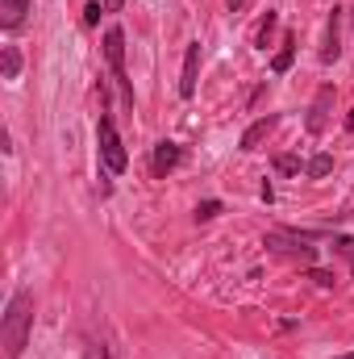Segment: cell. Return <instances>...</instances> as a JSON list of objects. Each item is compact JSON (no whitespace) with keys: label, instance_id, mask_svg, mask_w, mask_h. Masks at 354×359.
<instances>
[{"label":"cell","instance_id":"3957f363","mask_svg":"<svg viewBox=\"0 0 354 359\" xmlns=\"http://www.w3.org/2000/svg\"><path fill=\"white\" fill-rule=\"evenodd\" d=\"M267 247L275 251V255H288V259H300V264H313V247L304 243V238H296V234H267Z\"/></svg>","mask_w":354,"mask_h":359},{"label":"cell","instance_id":"7402d4cb","mask_svg":"<svg viewBox=\"0 0 354 359\" xmlns=\"http://www.w3.org/2000/svg\"><path fill=\"white\" fill-rule=\"evenodd\" d=\"M342 359H354V355H342Z\"/></svg>","mask_w":354,"mask_h":359},{"label":"cell","instance_id":"44dd1931","mask_svg":"<svg viewBox=\"0 0 354 359\" xmlns=\"http://www.w3.org/2000/svg\"><path fill=\"white\" fill-rule=\"evenodd\" d=\"M121 4H125V0H104V8H121Z\"/></svg>","mask_w":354,"mask_h":359},{"label":"cell","instance_id":"8992f818","mask_svg":"<svg viewBox=\"0 0 354 359\" xmlns=\"http://www.w3.org/2000/svg\"><path fill=\"white\" fill-rule=\"evenodd\" d=\"M196 76H200V42H192L187 55H183V76H179V96L183 100L196 92Z\"/></svg>","mask_w":354,"mask_h":359},{"label":"cell","instance_id":"277c9868","mask_svg":"<svg viewBox=\"0 0 354 359\" xmlns=\"http://www.w3.org/2000/svg\"><path fill=\"white\" fill-rule=\"evenodd\" d=\"M104 59H108L113 76H117V80H121V88H125V34H121L117 25L104 34Z\"/></svg>","mask_w":354,"mask_h":359},{"label":"cell","instance_id":"ba28073f","mask_svg":"<svg viewBox=\"0 0 354 359\" xmlns=\"http://www.w3.org/2000/svg\"><path fill=\"white\" fill-rule=\"evenodd\" d=\"M338 55H342V8H334V17L325 25V46H321V59L325 63H334Z\"/></svg>","mask_w":354,"mask_h":359},{"label":"cell","instance_id":"30bf717a","mask_svg":"<svg viewBox=\"0 0 354 359\" xmlns=\"http://www.w3.org/2000/svg\"><path fill=\"white\" fill-rule=\"evenodd\" d=\"M275 121H279V117H259V121H255V126H250V130L242 134V151H255V147L263 142L267 134L275 130Z\"/></svg>","mask_w":354,"mask_h":359},{"label":"cell","instance_id":"e0dca14e","mask_svg":"<svg viewBox=\"0 0 354 359\" xmlns=\"http://www.w3.org/2000/svg\"><path fill=\"white\" fill-rule=\"evenodd\" d=\"M309 280L321 284V288H334V276H330V271H309Z\"/></svg>","mask_w":354,"mask_h":359},{"label":"cell","instance_id":"9c48e42d","mask_svg":"<svg viewBox=\"0 0 354 359\" xmlns=\"http://www.w3.org/2000/svg\"><path fill=\"white\" fill-rule=\"evenodd\" d=\"M29 13V0H0V25L4 29H17Z\"/></svg>","mask_w":354,"mask_h":359},{"label":"cell","instance_id":"5b68a950","mask_svg":"<svg viewBox=\"0 0 354 359\" xmlns=\"http://www.w3.org/2000/svg\"><path fill=\"white\" fill-rule=\"evenodd\" d=\"M330 104H334V88L325 84V88L317 92V100H313V109H309V134H321L325 126H330Z\"/></svg>","mask_w":354,"mask_h":359},{"label":"cell","instance_id":"9a60e30c","mask_svg":"<svg viewBox=\"0 0 354 359\" xmlns=\"http://www.w3.org/2000/svg\"><path fill=\"white\" fill-rule=\"evenodd\" d=\"M275 168H279L283 176H292V172H300V163H296L292 155H279V159H275Z\"/></svg>","mask_w":354,"mask_h":359},{"label":"cell","instance_id":"ffe728a7","mask_svg":"<svg viewBox=\"0 0 354 359\" xmlns=\"http://www.w3.org/2000/svg\"><path fill=\"white\" fill-rule=\"evenodd\" d=\"M246 4H250V0H229V13H242Z\"/></svg>","mask_w":354,"mask_h":359},{"label":"cell","instance_id":"7a4b0ae2","mask_svg":"<svg viewBox=\"0 0 354 359\" xmlns=\"http://www.w3.org/2000/svg\"><path fill=\"white\" fill-rule=\"evenodd\" d=\"M96 142H100V159H104V168H108L113 176H117V172H125L129 155H125V142H121V134H117L113 117H100V126H96Z\"/></svg>","mask_w":354,"mask_h":359},{"label":"cell","instance_id":"4fadbf2b","mask_svg":"<svg viewBox=\"0 0 354 359\" xmlns=\"http://www.w3.org/2000/svg\"><path fill=\"white\" fill-rule=\"evenodd\" d=\"M334 251L351 264V271H354V238H334Z\"/></svg>","mask_w":354,"mask_h":359},{"label":"cell","instance_id":"8fae6325","mask_svg":"<svg viewBox=\"0 0 354 359\" xmlns=\"http://www.w3.org/2000/svg\"><path fill=\"white\" fill-rule=\"evenodd\" d=\"M17 72H21V55L13 46H4V80H17Z\"/></svg>","mask_w":354,"mask_h":359},{"label":"cell","instance_id":"7c38bea8","mask_svg":"<svg viewBox=\"0 0 354 359\" xmlns=\"http://www.w3.org/2000/svg\"><path fill=\"white\" fill-rule=\"evenodd\" d=\"M330 168H334V159H330V155H317V159L309 163V176H313V180H317V176H330Z\"/></svg>","mask_w":354,"mask_h":359},{"label":"cell","instance_id":"ac0fdd59","mask_svg":"<svg viewBox=\"0 0 354 359\" xmlns=\"http://www.w3.org/2000/svg\"><path fill=\"white\" fill-rule=\"evenodd\" d=\"M271 29H275V13H267V21L259 25V42H263V46H267V34H271Z\"/></svg>","mask_w":354,"mask_h":359},{"label":"cell","instance_id":"2e32d148","mask_svg":"<svg viewBox=\"0 0 354 359\" xmlns=\"http://www.w3.org/2000/svg\"><path fill=\"white\" fill-rule=\"evenodd\" d=\"M217 209H221L217 201H204V205L196 209V217H200V222H208V217H217Z\"/></svg>","mask_w":354,"mask_h":359},{"label":"cell","instance_id":"5bb4252c","mask_svg":"<svg viewBox=\"0 0 354 359\" xmlns=\"http://www.w3.org/2000/svg\"><path fill=\"white\" fill-rule=\"evenodd\" d=\"M271 67H275V72H288V67H292V38L283 42V50L275 55V63H271Z\"/></svg>","mask_w":354,"mask_h":359},{"label":"cell","instance_id":"d6986e66","mask_svg":"<svg viewBox=\"0 0 354 359\" xmlns=\"http://www.w3.org/2000/svg\"><path fill=\"white\" fill-rule=\"evenodd\" d=\"M84 21H88V25H96V21H100V4H96V0L84 8Z\"/></svg>","mask_w":354,"mask_h":359},{"label":"cell","instance_id":"52a82bcc","mask_svg":"<svg viewBox=\"0 0 354 359\" xmlns=\"http://www.w3.org/2000/svg\"><path fill=\"white\" fill-rule=\"evenodd\" d=\"M179 159H183V151H179L176 142H159V147H155V159H150V172L163 180L167 172H176L179 168Z\"/></svg>","mask_w":354,"mask_h":359},{"label":"cell","instance_id":"6da1fadb","mask_svg":"<svg viewBox=\"0 0 354 359\" xmlns=\"http://www.w3.org/2000/svg\"><path fill=\"white\" fill-rule=\"evenodd\" d=\"M34 330V292L17 288L4 305V322H0V343H4V359H21L25 343Z\"/></svg>","mask_w":354,"mask_h":359}]
</instances>
